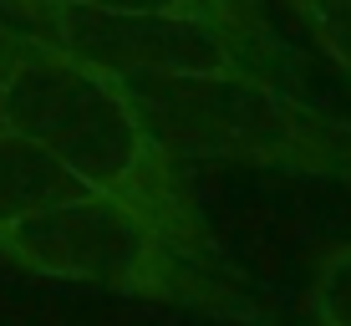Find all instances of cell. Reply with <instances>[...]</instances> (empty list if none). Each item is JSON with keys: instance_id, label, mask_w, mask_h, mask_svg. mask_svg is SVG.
<instances>
[{"instance_id": "obj_3", "label": "cell", "mask_w": 351, "mask_h": 326, "mask_svg": "<svg viewBox=\"0 0 351 326\" xmlns=\"http://www.w3.org/2000/svg\"><path fill=\"white\" fill-rule=\"evenodd\" d=\"M128 97L153 132L193 163H239L351 189V123L270 77H132Z\"/></svg>"}, {"instance_id": "obj_4", "label": "cell", "mask_w": 351, "mask_h": 326, "mask_svg": "<svg viewBox=\"0 0 351 326\" xmlns=\"http://www.w3.org/2000/svg\"><path fill=\"white\" fill-rule=\"evenodd\" d=\"M21 31L36 41L66 51L71 62L102 71V77L132 82V77H270L285 82L295 67L285 41L214 26V21H184V16H128V10L77 5V0H0Z\"/></svg>"}, {"instance_id": "obj_5", "label": "cell", "mask_w": 351, "mask_h": 326, "mask_svg": "<svg viewBox=\"0 0 351 326\" xmlns=\"http://www.w3.org/2000/svg\"><path fill=\"white\" fill-rule=\"evenodd\" d=\"M77 194H87V189L46 148H36L31 138L0 128V229L26 220L36 209H51L62 199H77Z\"/></svg>"}, {"instance_id": "obj_6", "label": "cell", "mask_w": 351, "mask_h": 326, "mask_svg": "<svg viewBox=\"0 0 351 326\" xmlns=\"http://www.w3.org/2000/svg\"><path fill=\"white\" fill-rule=\"evenodd\" d=\"M77 5H102V10H128V16H184V21H214V26L275 41L270 21L255 0H77Z\"/></svg>"}, {"instance_id": "obj_1", "label": "cell", "mask_w": 351, "mask_h": 326, "mask_svg": "<svg viewBox=\"0 0 351 326\" xmlns=\"http://www.w3.org/2000/svg\"><path fill=\"white\" fill-rule=\"evenodd\" d=\"M0 128L46 148L87 194L123 204L189 255L224 265L219 240L184 178V159L153 132L123 82L71 62L66 51L5 21H0Z\"/></svg>"}, {"instance_id": "obj_8", "label": "cell", "mask_w": 351, "mask_h": 326, "mask_svg": "<svg viewBox=\"0 0 351 326\" xmlns=\"http://www.w3.org/2000/svg\"><path fill=\"white\" fill-rule=\"evenodd\" d=\"M316 51L351 82V0H285Z\"/></svg>"}, {"instance_id": "obj_7", "label": "cell", "mask_w": 351, "mask_h": 326, "mask_svg": "<svg viewBox=\"0 0 351 326\" xmlns=\"http://www.w3.org/2000/svg\"><path fill=\"white\" fill-rule=\"evenodd\" d=\"M306 326H351V240L316 260L306 291Z\"/></svg>"}, {"instance_id": "obj_2", "label": "cell", "mask_w": 351, "mask_h": 326, "mask_svg": "<svg viewBox=\"0 0 351 326\" xmlns=\"http://www.w3.org/2000/svg\"><path fill=\"white\" fill-rule=\"evenodd\" d=\"M0 255L21 270L41 275V281L112 291L173 311H199V316L234 321V326H270L265 306L234 281L229 265L189 255L143 214L102 194H77L5 224Z\"/></svg>"}]
</instances>
